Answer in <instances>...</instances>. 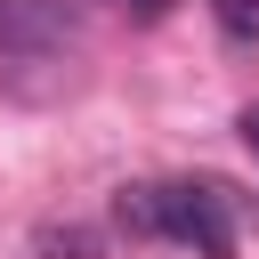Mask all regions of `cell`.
<instances>
[{"label": "cell", "instance_id": "cell-5", "mask_svg": "<svg viewBox=\"0 0 259 259\" xmlns=\"http://www.w3.org/2000/svg\"><path fill=\"white\" fill-rule=\"evenodd\" d=\"M40 251L49 259H97V235L89 227H40Z\"/></svg>", "mask_w": 259, "mask_h": 259}, {"label": "cell", "instance_id": "cell-1", "mask_svg": "<svg viewBox=\"0 0 259 259\" xmlns=\"http://www.w3.org/2000/svg\"><path fill=\"white\" fill-rule=\"evenodd\" d=\"M162 194V235L186 243L194 259H235V219H243V194L227 178H170L154 186Z\"/></svg>", "mask_w": 259, "mask_h": 259}, {"label": "cell", "instance_id": "cell-6", "mask_svg": "<svg viewBox=\"0 0 259 259\" xmlns=\"http://www.w3.org/2000/svg\"><path fill=\"white\" fill-rule=\"evenodd\" d=\"M235 130H243V146L259 154V105H243V121H235Z\"/></svg>", "mask_w": 259, "mask_h": 259}, {"label": "cell", "instance_id": "cell-2", "mask_svg": "<svg viewBox=\"0 0 259 259\" xmlns=\"http://www.w3.org/2000/svg\"><path fill=\"white\" fill-rule=\"evenodd\" d=\"M73 40L65 0H0V57H73Z\"/></svg>", "mask_w": 259, "mask_h": 259}, {"label": "cell", "instance_id": "cell-4", "mask_svg": "<svg viewBox=\"0 0 259 259\" xmlns=\"http://www.w3.org/2000/svg\"><path fill=\"white\" fill-rule=\"evenodd\" d=\"M210 16L227 32V49H259V0H210Z\"/></svg>", "mask_w": 259, "mask_h": 259}, {"label": "cell", "instance_id": "cell-3", "mask_svg": "<svg viewBox=\"0 0 259 259\" xmlns=\"http://www.w3.org/2000/svg\"><path fill=\"white\" fill-rule=\"evenodd\" d=\"M113 219H121L130 235H162V194H154V186H121V194H113Z\"/></svg>", "mask_w": 259, "mask_h": 259}]
</instances>
